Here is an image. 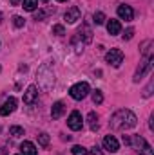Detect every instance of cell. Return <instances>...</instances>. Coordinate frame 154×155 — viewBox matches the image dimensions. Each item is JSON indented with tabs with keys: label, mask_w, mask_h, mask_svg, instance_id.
I'll use <instances>...</instances> for the list:
<instances>
[{
	"label": "cell",
	"mask_w": 154,
	"mask_h": 155,
	"mask_svg": "<svg viewBox=\"0 0 154 155\" xmlns=\"http://www.w3.org/2000/svg\"><path fill=\"white\" fill-rule=\"evenodd\" d=\"M136 123H138V117L129 108H121V110L114 112L111 121H109L113 130H129V128H134Z\"/></svg>",
	"instance_id": "1"
},
{
	"label": "cell",
	"mask_w": 154,
	"mask_h": 155,
	"mask_svg": "<svg viewBox=\"0 0 154 155\" xmlns=\"http://www.w3.org/2000/svg\"><path fill=\"white\" fill-rule=\"evenodd\" d=\"M89 83H85V81H80L76 85H73L71 87V90H69V94H71V97L73 99H76V101H82L83 97H87V94H89Z\"/></svg>",
	"instance_id": "2"
},
{
	"label": "cell",
	"mask_w": 154,
	"mask_h": 155,
	"mask_svg": "<svg viewBox=\"0 0 154 155\" xmlns=\"http://www.w3.org/2000/svg\"><path fill=\"white\" fill-rule=\"evenodd\" d=\"M152 63H154V56H149V58H145V60L142 61V65L138 67V71H136V74H134V81H136V83L152 69Z\"/></svg>",
	"instance_id": "3"
},
{
	"label": "cell",
	"mask_w": 154,
	"mask_h": 155,
	"mask_svg": "<svg viewBox=\"0 0 154 155\" xmlns=\"http://www.w3.org/2000/svg\"><path fill=\"white\" fill-rule=\"evenodd\" d=\"M105 61L113 67H120L121 61H123V52L120 49H111L107 54H105Z\"/></svg>",
	"instance_id": "4"
},
{
	"label": "cell",
	"mask_w": 154,
	"mask_h": 155,
	"mask_svg": "<svg viewBox=\"0 0 154 155\" xmlns=\"http://www.w3.org/2000/svg\"><path fill=\"white\" fill-rule=\"evenodd\" d=\"M67 126H69L71 130H75V132L82 130V126H83V119H82V114H80L78 110L71 112V116H69V119H67Z\"/></svg>",
	"instance_id": "5"
},
{
	"label": "cell",
	"mask_w": 154,
	"mask_h": 155,
	"mask_svg": "<svg viewBox=\"0 0 154 155\" xmlns=\"http://www.w3.org/2000/svg\"><path fill=\"white\" fill-rule=\"evenodd\" d=\"M37 99H38V88L35 85H29L27 90L24 92V103L26 105H33Z\"/></svg>",
	"instance_id": "6"
},
{
	"label": "cell",
	"mask_w": 154,
	"mask_h": 155,
	"mask_svg": "<svg viewBox=\"0 0 154 155\" xmlns=\"http://www.w3.org/2000/svg\"><path fill=\"white\" fill-rule=\"evenodd\" d=\"M103 148L107 152H111V153H116L118 148H120V143H118V139L114 135H105L103 137Z\"/></svg>",
	"instance_id": "7"
},
{
	"label": "cell",
	"mask_w": 154,
	"mask_h": 155,
	"mask_svg": "<svg viewBox=\"0 0 154 155\" xmlns=\"http://www.w3.org/2000/svg\"><path fill=\"white\" fill-rule=\"evenodd\" d=\"M118 16H120L121 20H125V22H131V20L134 18V11H132L131 5L121 4V5H118Z\"/></svg>",
	"instance_id": "8"
},
{
	"label": "cell",
	"mask_w": 154,
	"mask_h": 155,
	"mask_svg": "<svg viewBox=\"0 0 154 155\" xmlns=\"http://www.w3.org/2000/svg\"><path fill=\"white\" fill-rule=\"evenodd\" d=\"M16 110V99L15 97H9L4 101V105L0 107V116H9Z\"/></svg>",
	"instance_id": "9"
},
{
	"label": "cell",
	"mask_w": 154,
	"mask_h": 155,
	"mask_svg": "<svg viewBox=\"0 0 154 155\" xmlns=\"http://www.w3.org/2000/svg\"><path fill=\"white\" fill-rule=\"evenodd\" d=\"M80 16H82V13H80V9H78L76 5H73V7H69L67 11H65V15H64V18H65V22L67 24H75L80 20Z\"/></svg>",
	"instance_id": "10"
},
{
	"label": "cell",
	"mask_w": 154,
	"mask_h": 155,
	"mask_svg": "<svg viewBox=\"0 0 154 155\" xmlns=\"http://www.w3.org/2000/svg\"><path fill=\"white\" fill-rule=\"evenodd\" d=\"M20 150H22V155H38L37 146H35L31 141H24V143L20 144Z\"/></svg>",
	"instance_id": "11"
},
{
	"label": "cell",
	"mask_w": 154,
	"mask_h": 155,
	"mask_svg": "<svg viewBox=\"0 0 154 155\" xmlns=\"http://www.w3.org/2000/svg\"><path fill=\"white\" fill-rule=\"evenodd\" d=\"M64 112H65V105H64L62 101H56V103L53 105V108H51V117H53V119H58V117L64 116Z\"/></svg>",
	"instance_id": "12"
},
{
	"label": "cell",
	"mask_w": 154,
	"mask_h": 155,
	"mask_svg": "<svg viewBox=\"0 0 154 155\" xmlns=\"http://www.w3.org/2000/svg\"><path fill=\"white\" fill-rule=\"evenodd\" d=\"M107 31H109V35H113V36H114V35H120V33H121V24H120V20H113V18H111V20L107 22Z\"/></svg>",
	"instance_id": "13"
},
{
	"label": "cell",
	"mask_w": 154,
	"mask_h": 155,
	"mask_svg": "<svg viewBox=\"0 0 154 155\" xmlns=\"http://www.w3.org/2000/svg\"><path fill=\"white\" fill-rule=\"evenodd\" d=\"M87 121H89V128L93 130V132H96L98 130V116H96V112H89V116H87Z\"/></svg>",
	"instance_id": "14"
},
{
	"label": "cell",
	"mask_w": 154,
	"mask_h": 155,
	"mask_svg": "<svg viewBox=\"0 0 154 155\" xmlns=\"http://www.w3.org/2000/svg\"><path fill=\"white\" fill-rule=\"evenodd\" d=\"M26 11H35L37 7H38V0H24V5H22Z\"/></svg>",
	"instance_id": "15"
},
{
	"label": "cell",
	"mask_w": 154,
	"mask_h": 155,
	"mask_svg": "<svg viewBox=\"0 0 154 155\" xmlns=\"http://www.w3.org/2000/svg\"><path fill=\"white\" fill-rule=\"evenodd\" d=\"M38 144L42 148H47V146H49V135H47L45 132H42L38 135Z\"/></svg>",
	"instance_id": "16"
},
{
	"label": "cell",
	"mask_w": 154,
	"mask_h": 155,
	"mask_svg": "<svg viewBox=\"0 0 154 155\" xmlns=\"http://www.w3.org/2000/svg\"><path fill=\"white\" fill-rule=\"evenodd\" d=\"M93 18H94V24H96V25H102V24H103V22L107 20V18H105V15H103L102 11H96Z\"/></svg>",
	"instance_id": "17"
},
{
	"label": "cell",
	"mask_w": 154,
	"mask_h": 155,
	"mask_svg": "<svg viewBox=\"0 0 154 155\" xmlns=\"http://www.w3.org/2000/svg\"><path fill=\"white\" fill-rule=\"evenodd\" d=\"M9 134H11L13 137H20V135H24V128H22V126H11V128H9Z\"/></svg>",
	"instance_id": "18"
},
{
	"label": "cell",
	"mask_w": 154,
	"mask_h": 155,
	"mask_svg": "<svg viewBox=\"0 0 154 155\" xmlns=\"http://www.w3.org/2000/svg\"><path fill=\"white\" fill-rule=\"evenodd\" d=\"M78 35H83V41H85V43H89V41L93 40V35H91V29H89V27H83V31H80Z\"/></svg>",
	"instance_id": "19"
},
{
	"label": "cell",
	"mask_w": 154,
	"mask_h": 155,
	"mask_svg": "<svg viewBox=\"0 0 154 155\" xmlns=\"http://www.w3.org/2000/svg\"><path fill=\"white\" fill-rule=\"evenodd\" d=\"M102 101H103V94H102L100 90H96V92L93 94V103H94V105H100Z\"/></svg>",
	"instance_id": "20"
},
{
	"label": "cell",
	"mask_w": 154,
	"mask_h": 155,
	"mask_svg": "<svg viewBox=\"0 0 154 155\" xmlns=\"http://www.w3.org/2000/svg\"><path fill=\"white\" fill-rule=\"evenodd\" d=\"M73 155H89V150H85L83 146H75L73 148Z\"/></svg>",
	"instance_id": "21"
},
{
	"label": "cell",
	"mask_w": 154,
	"mask_h": 155,
	"mask_svg": "<svg viewBox=\"0 0 154 155\" xmlns=\"http://www.w3.org/2000/svg\"><path fill=\"white\" fill-rule=\"evenodd\" d=\"M13 24H15V27H24L26 20H24L22 16H13Z\"/></svg>",
	"instance_id": "22"
},
{
	"label": "cell",
	"mask_w": 154,
	"mask_h": 155,
	"mask_svg": "<svg viewBox=\"0 0 154 155\" xmlns=\"http://www.w3.org/2000/svg\"><path fill=\"white\" fill-rule=\"evenodd\" d=\"M154 152H152V146L151 144H145L142 150H140V155H152Z\"/></svg>",
	"instance_id": "23"
},
{
	"label": "cell",
	"mask_w": 154,
	"mask_h": 155,
	"mask_svg": "<svg viewBox=\"0 0 154 155\" xmlns=\"http://www.w3.org/2000/svg\"><path fill=\"white\" fill-rule=\"evenodd\" d=\"M53 35H58V36L65 35V29H64V25H54V27H53Z\"/></svg>",
	"instance_id": "24"
},
{
	"label": "cell",
	"mask_w": 154,
	"mask_h": 155,
	"mask_svg": "<svg viewBox=\"0 0 154 155\" xmlns=\"http://www.w3.org/2000/svg\"><path fill=\"white\" fill-rule=\"evenodd\" d=\"M49 13H53V9H47V11H38V15H37V18H35V20H44Z\"/></svg>",
	"instance_id": "25"
},
{
	"label": "cell",
	"mask_w": 154,
	"mask_h": 155,
	"mask_svg": "<svg viewBox=\"0 0 154 155\" xmlns=\"http://www.w3.org/2000/svg\"><path fill=\"white\" fill-rule=\"evenodd\" d=\"M132 35H134V29H127V33L123 35V38H125V40H131V38H132Z\"/></svg>",
	"instance_id": "26"
},
{
	"label": "cell",
	"mask_w": 154,
	"mask_h": 155,
	"mask_svg": "<svg viewBox=\"0 0 154 155\" xmlns=\"http://www.w3.org/2000/svg\"><path fill=\"white\" fill-rule=\"evenodd\" d=\"M91 155H102V152H100V150H98V148L94 146V148L91 150Z\"/></svg>",
	"instance_id": "27"
},
{
	"label": "cell",
	"mask_w": 154,
	"mask_h": 155,
	"mask_svg": "<svg viewBox=\"0 0 154 155\" xmlns=\"http://www.w3.org/2000/svg\"><path fill=\"white\" fill-rule=\"evenodd\" d=\"M9 2H11V4H13V5H18V4H20V2H22V0H9Z\"/></svg>",
	"instance_id": "28"
},
{
	"label": "cell",
	"mask_w": 154,
	"mask_h": 155,
	"mask_svg": "<svg viewBox=\"0 0 154 155\" xmlns=\"http://www.w3.org/2000/svg\"><path fill=\"white\" fill-rule=\"evenodd\" d=\"M56 2H67V0H56Z\"/></svg>",
	"instance_id": "29"
},
{
	"label": "cell",
	"mask_w": 154,
	"mask_h": 155,
	"mask_svg": "<svg viewBox=\"0 0 154 155\" xmlns=\"http://www.w3.org/2000/svg\"><path fill=\"white\" fill-rule=\"evenodd\" d=\"M0 18H2V13H0ZM0 22H2V20H0Z\"/></svg>",
	"instance_id": "30"
},
{
	"label": "cell",
	"mask_w": 154,
	"mask_h": 155,
	"mask_svg": "<svg viewBox=\"0 0 154 155\" xmlns=\"http://www.w3.org/2000/svg\"><path fill=\"white\" fill-rule=\"evenodd\" d=\"M42 2H49V0H42Z\"/></svg>",
	"instance_id": "31"
},
{
	"label": "cell",
	"mask_w": 154,
	"mask_h": 155,
	"mask_svg": "<svg viewBox=\"0 0 154 155\" xmlns=\"http://www.w3.org/2000/svg\"><path fill=\"white\" fill-rule=\"evenodd\" d=\"M0 71H2V67H0Z\"/></svg>",
	"instance_id": "32"
},
{
	"label": "cell",
	"mask_w": 154,
	"mask_h": 155,
	"mask_svg": "<svg viewBox=\"0 0 154 155\" xmlns=\"http://www.w3.org/2000/svg\"><path fill=\"white\" fill-rule=\"evenodd\" d=\"M18 155H22V153H18Z\"/></svg>",
	"instance_id": "33"
}]
</instances>
